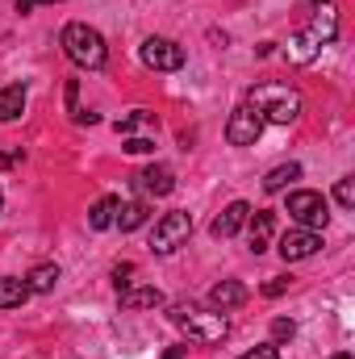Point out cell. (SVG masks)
I'll use <instances>...</instances> for the list:
<instances>
[{"label": "cell", "mask_w": 355, "mask_h": 359, "mask_svg": "<svg viewBox=\"0 0 355 359\" xmlns=\"http://www.w3.org/2000/svg\"><path fill=\"white\" fill-rule=\"evenodd\" d=\"M38 4H55V0H17V13H29V8H38Z\"/></svg>", "instance_id": "cell-28"}, {"label": "cell", "mask_w": 355, "mask_h": 359, "mask_svg": "<svg viewBox=\"0 0 355 359\" xmlns=\"http://www.w3.org/2000/svg\"><path fill=\"white\" fill-rule=\"evenodd\" d=\"M284 288H288V276H272V280L264 284V297H280Z\"/></svg>", "instance_id": "cell-27"}, {"label": "cell", "mask_w": 355, "mask_h": 359, "mask_svg": "<svg viewBox=\"0 0 355 359\" xmlns=\"http://www.w3.org/2000/svg\"><path fill=\"white\" fill-rule=\"evenodd\" d=\"M288 217L301 226V230H322L326 217H330V205L322 192H309V188H297L288 192Z\"/></svg>", "instance_id": "cell-6"}, {"label": "cell", "mask_w": 355, "mask_h": 359, "mask_svg": "<svg viewBox=\"0 0 355 359\" xmlns=\"http://www.w3.org/2000/svg\"><path fill=\"white\" fill-rule=\"evenodd\" d=\"M264 117L251 109V104H239L234 113H230V121H226V138H230V147H255L260 142V134H264Z\"/></svg>", "instance_id": "cell-7"}, {"label": "cell", "mask_w": 355, "mask_h": 359, "mask_svg": "<svg viewBox=\"0 0 355 359\" xmlns=\"http://www.w3.org/2000/svg\"><path fill=\"white\" fill-rule=\"evenodd\" d=\"M142 192H151V196H168L172 188H176V172L172 168H163V163H151L147 172H138V176H130Z\"/></svg>", "instance_id": "cell-11"}, {"label": "cell", "mask_w": 355, "mask_h": 359, "mask_svg": "<svg viewBox=\"0 0 355 359\" xmlns=\"http://www.w3.org/2000/svg\"><path fill=\"white\" fill-rule=\"evenodd\" d=\"M163 359H184V347H168V351H163Z\"/></svg>", "instance_id": "cell-29"}, {"label": "cell", "mask_w": 355, "mask_h": 359, "mask_svg": "<svg viewBox=\"0 0 355 359\" xmlns=\"http://www.w3.org/2000/svg\"><path fill=\"white\" fill-rule=\"evenodd\" d=\"M126 151H130V155H147V151H155V142L142 138V134H130V138H126Z\"/></svg>", "instance_id": "cell-25"}, {"label": "cell", "mask_w": 355, "mask_h": 359, "mask_svg": "<svg viewBox=\"0 0 355 359\" xmlns=\"http://www.w3.org/2000/svg\"><path fill=\"white\" fill-rule=\"evenodd\" d=\"M188 234H192V213L172 209V213H163V217L155 222V230H151V251H155V255H172L176 247L188 243Z\"/></svg>", "instance_id": "cell-5"}, {"label": "cell", "mask_w": 355, "mask_h": 359, "mask_svg": "<svg viewBox=\"0 0 355 359\" xmlns=\"http://www.w3.org/2000/svg\"><path fill=\"white\" fill-rule=\"evenodd\" d=\"M168 318H172V326H180V330H184L192 343H201V347L222 343V339L230 334L226 313H217V309H196L192 301H176V305L168 309Z\"/></svg>", "instance_id": "cell-2"}, {"label": "cell", "mask_w": 355, "mask_h": 359, "mask_svg": "<svg viewBox=\"0 0 355 359\" xmlns=\"http://www.w3.org/2000/svg\"><path fill=\"white\" fill-rule=\"evenodd\" d=\"M138 130H155V113H147V109H134L130 117H121L117 121V134H138Z\"/></svg>", "instance_id": "cell-21"}, {"label": "cell", "mask_w": 355, "mask_h": 359, "mask_svg": "<svg viewBox=\"0 0 355 359\" xmlns=\"http://www.w3.org/2000/svg\"><path fill=\"white\" fill-rule=\"evenodd\" d=\"M247 104L264 121H276V126H288V121L301 117V96L288 84H255V88L247 92Z\"/></svg>", "instance_id": "cell-3"}, {"label": "cell", "mask_w": 355, "mask_h": 359, "mask_svg": "<svg viewBox=\"0 0 355 359\" xmlns=\"http://www.w3.org/2000/svg\"><path fill=\"white\" fill-rule=\"evenodd\" d=\"M293 180H301V168L297 163H280V168H272L264 176V192H284Z\"/></svg>", "instance_id": "cell-20"}, {"label": "cell", "mask_w": 355, "mask_h": 359, "mask_svg": "<svg viewBox=\"0 0 355 359\" xmlns=\"http://www.w3.org/2000/svg\"><path fill=\"white\" fill-rule=\"evenodd\" d=\"M138 55H142V63L151 72H180L184 67V46L172 42V38H147L138 46Z\"/></svg>", "instance_id": "cell-8"}, {"label": "cell", "mask_w": 355, "mask_h": 359, "mask_svg": "<svg viewBox=\"0 0 355 359\" xmlns=\"http://www.w3.org/2000/svg\"><path fill=\"white\" fill-rule=\"evenodd\" d=\"M63 55H67L76 67L96 72V67H105V59H109V46H105L100 29H92V25H84V21H72V25L63 29Z\"/></svg>", "instance_id": "cell-4"}, {"label": "cell", "mask_w": 355, "mask_h": 359, "mask_svg": "<svg viewBox=\"0 0 355 359\" xmlns=\"http://www.w3.org/2000/svg\"><path fill=\"white\" fill-rule=\"evenodd\" d=\"M29 301V284L21 276H0V309H17Z\"/></svg>", "instance_id": "cell-14"}, {"label": "cell", "mask_w": 355, "mask_h": 359, "mask_svg": "<svg viewBox=\"0 0 355 359\" xmlns=\"http://www.w3.org/2000/svg\"><path fill=\"white\" fill-rule=\"evenodd\" d=\"M117 205H121L117 196H100V201L88 209V226H92V230H109V226H113V217H117Z\"/></svg>", "instance_id": "cell-19"}, {"label": "cell", "mask_w": 355, "mask_h": 359, "mask_svg": "<svg viewBox=\"0 0 355 359\" xmlns=\"http://www.w3.org/2000/svg\"><path fill=\"white\" fill-rule=\"evenodd\" d=\"M21 113H25V84L0 88V121H17Z\"/></svg>", "instance_id": "cell-15"}, {"label": "cell", "mask_w": 355, "mask_h": 359, "mask_svg": "<svg viewBox=\"0 0 355 359\" xmlns=\"http://www.w3.org/2000/svg\"><path fill=\"white\" fill-rule=\"evenodd\" d=\"M155 305H163V292L159 288H126L121 292V309H155Z\"/></svg>", "instance_id": "cell-17"}, {"label": "cell", "mask_w": 355, "mask_h": 359, "mask_svg": "<svg viewBox=\"0 0 355 359\" xmlns=\"http://www.w3.org/2000/svg\"><path fill=\"white\" fill-rule=\"evenodd\" d=\"M59 264H34L29 276H25V284H29V292H51L55 284H59Z\"/></svg>", "instance_id": "cell-18"}, {"label": "cell", "mask_w": 355, "mask_h": 359, "mask_svg": "<svg viewBox=\"0 0 355 359\" xmlns=\"http://www.w3.org/2000/svg\"><path fill=\"white\" fill-rule=\"evenodd\" d=\"M247 222H251V255H264L267 238H272V230H276V217H272L267 209H255V217H247Z\"/></svg>", "instance_id": "cell-13"}, {"label": "cell", "mask_w": 355, "mask_h": 359, "mask_svg": "<svg viewBox=\"0 0 355 359\" xmlns=\"http://www.w3.org/2000/svg\"><path fill=\"white\" fill-rule=\"evenodd\" d=\"M113 226H117L121 234H130V230H138V226H147V205H142V201H130V205H117V217H113Z\"/></svg>", "instance_id": "cell-16"}, {"label": "cell", "mask_w": 355, "mask_h": 359, "mask_svg": "<svg viewBox=\"0 0 355 359\" xmlns=\"http://www.w3.org/2000/svg\"><path fill=\"white\" fill-rule=\"evenodd\" d=\"M330 359H351V355H330Z\"/></svg>", "instance_id": "cell-30"}, {"label": "cell", "mask_w": 355, "mask_h": 359, "mask_svg": "<svg viewBox=\"0 0 355 359\" xmlns=\"http://www.w3.org/2000/svg\"><path fill=\"white\" fill-rule=\"evenodd\" d=\"M339 38V4L335 0H314V8H309V25L288 42V59L293 63H309V59H318V50L322 46H330Z\"/></svg>", "instance_id": "cell-1"}, {"label": "cell", "mask_w": 355, "mask_h": 359, "mask_svg": "<svg viewBox=\"0 0 355 359\" xmlns=\"http://www.w3.org/2000/svg\"><path fill=\"white\" fill-rule=\"evenodd\" d=\"M247 217H251V205H247V201H230V205L213 217L209 230H213V238H234V234L247 226Z\"/></svg>", "instance_id": "cell-10"}, {"label": "cell", "mask_w": 355, "mask_h": 359, "mask_svg": "<svg viewBox=\"0 0 355 359\" xmlns=\"http://www.w3.org/2000/svg\"><path fill=\"white\" fill-rule=\"evenodd\" d=\"M293 334H297V326H293L288 318H276V322H272V347H280V343H288Z\"/></svg>", "instance_id": "cell-23"}, {"label": "cell", "mask_w": 355, "mask_h": 359, "mask_svg": "<svg viewBox=\"0 0 355 359\" xmlns=\"http://www.w3.org/2000/svg\"><path fill=\"white\" fill-rule=\"evenodd\" d=\"M130 276H134V264H117V268H113V284H117V292L134 288V280H130Z\"/></svg>", "instance_id": "cell-24"}, {"label": "cell", "mask_w": 355, "mask_h": 359, "mask_svg": "<svg viewBox=\"0 0 355 359\" xmlns=\"http://www.w3.org/2000/svg\"><path fill=\"white\" fill-rule=\"evenodd\" d=\"M239 359H280V351H276L272 343H264V347H251L247 355H239Z\"/></svg>", "instance_id": "cell-26"}, {"label": "cell", "mask_w": 355, "mask_h": 359, "mask_svg": "<svg viewBox=\"0 0 355 359\" xmlns=\"http://www.w3.org/2000/svg\"><path fill=\"white\" fill-rule=\"evenodd\" d=\"M322 251V234L318 230H288L284 238H280V255H284V264H301V259H309V255H318Z\"/></svg>", "instance_id": "cell-9"}, {"label": "cell", "mask_w": 355, "mask_h": 359, "mask_svg": "<svg viewBox=\"0 0 355 359\" xmlns=\"http://www.w3.org/2000/svg\"><path fill=\"white\" fill-rule=\"evenodd\" d=\"M243 301H247V288H243L239 280H222V284H213V288H209V309H217V313L239 309Z\"/></svg>", "instance_id": "cell-12"}, {"label": "cell", "mask_w": 355, "mask_h": 359, "mask_svg": "<svg viewBox=\"0 0 355 359\" xmlns=\"http://www.w3.org/2000/svg\"><path fill=\"white\" fill-rule=\"evenodd\" d=\"M0 213H4V201H0Z\"/></svg>", "instance_id": "cell-31"}, {"label": "cell", "mask_w": 355, "mask_h": 359, "mask_svg": "<svg viewBox=\"0 0 355 359\" xmlns=\"http://www.w3.org/2000/svg\"><path fill=\"white\" fill-rule=\"evenodd\" d=\"M335 201H339L343 209H355V176H343L335 184Z\"/></svg>", "instance_id": "cell-22"}]
</instances>
